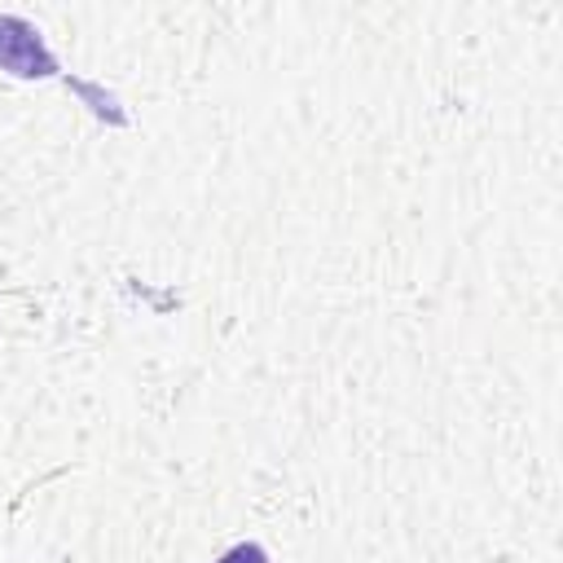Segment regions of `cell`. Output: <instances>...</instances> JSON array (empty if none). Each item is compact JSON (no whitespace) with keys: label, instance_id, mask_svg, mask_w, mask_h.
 Masks as SVG:
<instances>
[{"label":"cell","instance_id":"obj_1","mask_svg":"<svg viewBox=\"0 0 563 563\" xmlns=\"http://www.w3.org/2000/svg\"><path fill=\"white\" fill-rule=\"evenodd\" d=\"M0 66L13 75H53L57 62L22 18H0Z\"/></svg>","mask_w":563,"mask_h":563},{"label":"cell","instance_id":"obj_2","mask_svg":"<svg viewBox=\"0 0 563 563\" xmlns=\"http://www.w3.org/2000/svg\"><path fill=\"white\" fill-rule=\"evenodd\" d=\"M216 563H268V554H264V545H255V541H242V545L224 550Z\"/></svg>","mask_w":563,"mask_h":563}]
</instances>
